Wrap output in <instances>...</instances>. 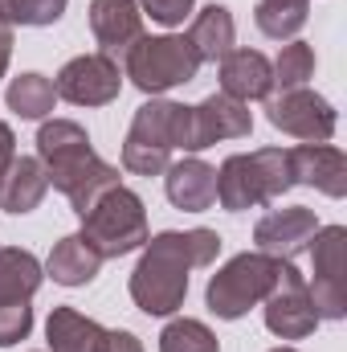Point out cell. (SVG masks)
I'll list each match as a JSON object with an SVG mask.
<instances>
[{"label": "cell", "instance_id": "cell-34", "mask_svg": "<svg viewBox=\"0 0 347 352\" xmlns=\"http://www.w3.org/2000/svg\"><path fill=\"white\" fill-rule=\"evenodd\" d=\"M8 62H12V25L0 21V78L8 74Z\"/></svg>", "mask_w": 347, "mask_h": 352}, {"label": "cell", "instance_id": "cell-15", "mask_svg": "<svg viewBox=\"0 0 347 352\" xmlns=\"http://www.w3.org/2000/svg\"><path fill=\"white\" fill-rule=\"evenodd\" d=\"M90 33L106 58H127V50L143 37V12L135 0H90Z\"/></svg>", "mask_w": 347, "mask_h": 352}, {"label": "cell", "instance_id": "cell-7", "mask_svg": "<svg viewBox=\"0 0 347 352\" xmlns=\"http://www.w3.org/2000/svg\"><path fill=\"white\" fill-rule=\"evenodd\" d=\"M37 160L45 164L49 188H58L66 197L74 188V180L98 160V152H94L82 123H74V119H41V127H37Z\"/></svg>", "mask_w": 347, "mask_h": 352}, {"label": "cell", "instance_id": "cell-24", "mask_svg": "<svg viewBox=\"0 0 347 352\" xmlns=\"http://www.w3.org/2000/svg\"><path fill=\"white\" fill-rule=\"evenodd\" d=\"M311 16V0H258L254 21L270 41H294Z\"/></svg>", "mask_w": 347, "mask_h": 352}, {"label": "cell", "instance_id": "cell-16", "mask_svg": "<svg viewBox=\"0 0 347 352\" xmlns=\"http://www.w3.org/2000/svg\"><path fill=\"white\" fill-rule=\"evenodd\" d=\"M164 192L176 209L184 213H204L217 205V168L204 164L200 156H184L164 168Z\"/></svg>", "mask_w": 347, "mask_h": 352}, {"label": "cell", "instance_id": "cell-6", "mask_svg": "<svg viewBox=\"0 0 347 352\" xmlns=\"http://www.w3.org/2000/svg\"><path fill=\"white\" fill-rule=\"evenodd\" d=\"M307 295L319 320H347V226H319L311 238Z\"/></svg>", "mask_w": 347, "mask_h": 352}, {"label": "cell", "instance_id": "cell-30", "mask_svg": "<svg viewBox=\"0 0 347 352\" xmlns=\"http://www.w3.org/2000/svg\"><path fill=\"white\" fill-rule=\"evenodd\" d=\"M29 332H33V307H29V299L0 303V349H12V344L29 340Z\"/></svg>", "mask_w": 347, "mask_h": 352}, {"label": "cell", "instance_id": "cell-5", "mask_svg": "<svg viewBox=\"0 0 347 352\" xmlns=\"http://www.w3.org/2000/svg\"><path fill=\"white\" fill-rule=\"evenodd\" d=\"M200 58L192 50V41L184 33H160V37H139L127 58H123V78H131V87L160 98L176 87H188L200 74Z\"/></svg>", "mask_w": 347, "mask_h": 352}, {"label": "cell", "instance_id": "cell-21", "mask_svg": "<svg viewBox=\"0 0 347 352\" xmlns=\"http://www.w3.org/2000/svg\"><path fill=\"white\" fill-rule=\"evenodd\" d=\"M98 270H102V258L90 250L78 234L53 242V250H49V258H45V274H49L58 287H86V283L98 278Z\"/></svg>", "mask_w": 347, "mask_h": 352}, {"label": "cell", "instance_id": "cell-11", "mask_svg": "<svg viewBox=\"0 0 347 352\" xmlns=\"http://www.w3.org/2000/svg\"><path fill=\"white\" fill-rule=\"evenodd\" d=\"M250 131H254L250 102H237V98L217 90L192 107V156L221 144V140H250Z\"/></svg>", "mask_w": 347, "mask_h": 352}, {"label": "cell", "instance_id": "cell-14", "mask_svg": "<svg viewBox=\"0 0 347 352\" xmlns=\"http://www.w3.org/2000/svg\"><path fill=\"white\" fill-rule=\"evenodd\" d=\"M286 156H290L294 184L319 188L331 201L347 197V156L335 144H298V148H286Z\"/></svg>", "mask_w": 347, "mask_h": 352}, {"label": "cell", "instance_id": "cell-28", "mask_svg": "<svg viewBox=\"0 0 347 352\" xmlns=\"http://www.w3.org/2000/svg\"><path fill=\"white\" fill-rule=\"evenodd\" d=\"M66 4L70 0H0V21H8L12 29H45L66 16Z\"/></svg>", "mask_w": 347, "mask_h": 352}, {"label": "cell", "instance_id": "cell-13", "mask_svg": "<svg viewBox=\"0 0 347 352\" xmlns=\"http://www.w3.org/2000/svg\"><path fill=\"white\" fill-rule=\"evenodd\" d=\"M315 234H319V217H315V209H307V205L274 209V213H265L258 226H254V242H258L261 254L286 258V263H294V258L311 246Z\"/></svg>", "mask_w": 347, "mask_h": 352}, {"label": "cell", "instance_id": "cell-1", "mask_svg": "<svg viewBox=\"0 0 347 352\" xmlns=\"http://www.w3.org/2000/svg\"><path fill=\"white\" fill-rule=\"evenodd\" d=\"M221 254L217 230H164L143 242L139 263L131 270V303L143 316H176L188 299V278L200 266H213Z\"/></svg>", "mask_w": 347, "mask_h": 352}, {"label": "cell", "instance_id": "cell-2", "mask_svg": "<svg viewBox=\"0 0 347 352\" xmlns=\"http://www.w3.org/2000/svg\"><path fill=\"white\" fill-rule=\"evenodd\" d=\"M290 188H294V176H290L286 148L237 152V156H225V164L217 168V201L229 213L270 205V201L286 197Z\"/></svg>", "mask_w": 347, "mask_h": 352}, {"label": "cell", "instance_id": "cell-4", "mask_svg": "<svg viewBox=\"0 0 347 352\" xmlns=\"http://www.w3.org/2000/svg\"><path fill=\"white\" fill-rule=\"evenodd\" d=\"M286 270V258H270L261 250H246V254H233L229 263L221 266L208 287H204V303L217 320H241L250 316L258 303H265V295L278 287Z\"/></svg>", "mask_w": 347, "mask_h": 352}, {"label": "cell", "instance_id": "cell-31", "mask_svg": "<svg viewBox=\"0 0 347 352\" xmlns=\"http://www.w3.org/2000/svg\"><path fill=\"white\" fill-rule=\"evenodd\" d=\"M192 8H196V0H139V12L152 16V21L164 25V29L184 25V21L192 16Z\"/></svg>", "mask_w": 347, "mask_h": 352}, {"label": "cell", "instance_id": "cell-8", "mask_svg": "<svg viewBox=\"0 0 347 352\" xmlns=\"http://www.w3.org/2000/svg\"><path fill=\"white\" fill-rule=\"evenodd\" d=\"M265 119H270V127H278L282 135H294L302 144H331V135L339 127L335 107L311 87L270 94L265 98Z\"/></svg>", "mask_w": 347, "mask_h": 352}, {"label": "cell", "instance_id": "cell-3", "mask_svg": "<svg viewBox=\"0 0 347 352\" xmlns=\"http://www.w3.org/2000/svg\"><path fill=\"white\" fill-rule=\"evenodd\" d=\"M78 238L86 242L102 263H106V258H123V254L143 250V242L152 238L143 197L131 192L127 184L110 188L106 197L94 201V209L82 213V230H78Z\"/></svg>", "mask_w": 347, "mask_h": 352}, {"label": "cell", "instance_id": "cell-18", "mask_svg": "<svg viewBox=\"0 0 347 352\" xmlns=\"http://www.w3.org/2000/svg\"><path fill=\"white\" fill-rule=\"evenodd\" d=\"M45 340L49 352H106L110 332L78 307H53L45 320Z\"/></svg>", "mask_w": 347, "mask_h": 352}, {"label": "cell", "instance_id": "cell-33", "mask_svg": "<svg viewBox=\"0 0 347 352\" xmlns=\"http://www.w3.org/2000/svg\"><path fill=\"white\" fill-rule=\"evenodd\" d=\"M106 352H143V344H139V336H135V332L115 328V332H110V344H106Z\"/></svg>", "mask_w": 347, "mask_h": 352}, {"label": "cell", "instance_id": "cell-17", "mask_svg": "<svg viewBox=\"0 0 347 352\" xmlns=\"http://www.w3.org/2000/svg\"><path fill=\"white\" fill-rule=\"evenodd\" d=\"M221 94L237 102H265L274 94V70L261 50H229L221 58Z\"/></svg>", "mask_w": 347, "mask_h": 352}, {"label": "cell", "instance_id": "cell-32", "mask_svg": "<svg viewBox=\"0 0 347 352\" xmlns=\"http://www.w3.org/2000/svg\"><path fill=\"white\" fill-rule=\"evenodd\" d=\"M12 160H16V135H12V127L0 119V180H4V173H8Z\"/></svg>", "mask_w": 347, "mask_h": 352}, {"label": "cell", "instance_id": "cell-27", "mask_svg": "<svg viewBox=\"0 0 347 352\" xmlns=\"http://www.w3.org/2000/svg\"><path fill=\"white\" fill-rule=\"evenodd\" d=\"M119 184H123V180H119V168H115V164H106V160L98 156L86 173L74 180V188L66 192V201H70V209L82 217L86 209H94V201H98V197H106V192H110V188H119Z\"/></svg>", "mask_w": 347, "mask_h": 352}, {"label": "cell", "instance_id": "cell-25", "mask_svg": "<svg viewBox=\"0 0 347 352\" xmlns=\"http://www.w3.org/2000/svg\"><path fill=\"white\" fill-rule=\"evenodd\" d=\"M270 70H274V90L307 87V82L315 78V45H307L302 37L286 41V45L278 50V58L270 62Z\"/></svg>", "mask_w": 347, "mask_h": 352}, {"label": "cell", "instance_id": "cell-29", "mask_svg": "<svg viewBox=\"0 0 347 352\" xmlns=\"http://www.w3.org/2000/svg\"><path fill=\"white\" fill-rule=\"evenodd\" d=\"M172 164V152L168 148H156V144H139V140H123V168L131 176H164V168Z\"/></svg>", "mask_w": 347, "mask_h": 352}, {"label": "cell", "instance_id": "cell-23", "mask_svg": "<svg viewBox=\"0 0 347 352\" xmlns=\"http://www.w3.org/2000/svg\"><path fill=\"white\" fill-rule=\"evenodd\" d=\"M4 102H8V111L16 119H49L53 107H58V90H53V82L45 74L29 70V74H21V78L8 82Z\"/></svg>", "mask_w": 347, "mask_h": 352}, {"label": "cell", "instance_id": "cell-9", "mask_svg": "<svg viewBox=\"0 0 347 352\" xmlns=\"http://www.w3.org/2000/svg\"><path fill=\"white\" fill-rule=\"evenodd\" d=\"M53 90L70 107H106L123 90V70L106 54H78L58 70Z\"/></svg>", "mask_w": 347, "mask_h": 352}, {"label": "cell", "instance_id": "cell-19", "mask_svg": "<svg viewBox=\"0 0 347 352\" xmlns=\"http://www.w3.org/2000/svg\"><path fill=\"white\" fill-rule=\"evenodd\" d=\"M49 192V176L37 156H16L0 180V209L4 213H33Z\"/></svg>", "mask_w": 347, "mask_h": 352}, {"label": "cell", "instance_id": "cell-22", "mask_svg": "<svg viewBox=\"0 0 347 352\" xmlns=\"http://www.w3.org/2000/svg\"><path fill=\"white\" fill-rule=\"evenodd\" d=\"M45 283V266L21 246H0V303L33 299Z\"/></svg>", "mask_w": 347, "mask_h": 352}, {"label": "cell", "instance_id": "cell-26", "mask_svg": "<svg viewBox=\"0 0 347 352\" xmlns=\"http://www.w3.org/2000/svg\"><path fill=\"white\" fill-rule=\"evenodd\" d=\"M160 352H221V340L213 336V328L204 320L176 316L160 332Z\"/></svg>", "mask_w": 347, "mask_h": 352}, {"label": "cell", "instance_id": "cell-35", "mask_svg": "<svg viewBox=\"0 0 347 352\" xmlns=\"http://www.w3.org/2000/svg\"><path fill=\"white\" fill-rule=\"evenodd\" d=\"M270 352H298V349H290V344H278V349H270Z\"/></svg>", "mask_w": 347, "mask_h": 352}, {"label": "cell", "instance_id": "cell-12", "mask_svg": "<svg viewBox=\"0 0 347 352\" xmlns=\"http://www.w3.org/2000/svg\"><path fill=\"white\" fill-rule=\"evenodd\" d=\"M127 135L139 140V144H156V148L192 156V107L172 102V98H147L135 111Z\"/></svg>", "mask_w": 347, "mask_h": 352}, {"label": "cell", "instance_id": "cell-10", "mask_svg": "<svg viewBox=\"0 0 347 352\" xmlns=\"http://www.w3.org/2000/svg\"><path fill=\"white\" fill-rule=\"evenodd\" d=\"M261 316H265V328H270L278 340H307V336L323 324V320L315 316V307H311L307 274H302L294 263H286L282 278H278V287L265 295Z\"/></svg>", "mask_w": 347, "mask_h": 352}, {"label": "cell", "instance_id": "cell-20", "mask_svg": "<svg viewBox=\"0 0 347 352\" xmlns=\"http://www.w3.org/2000/svg\"><path fill=\"white\" fill-rule=\"evenodd\" d=\"M196 50L200 62H221L233 45H237V25H233V12L225 4H204L196 16H192V29L184 33Z\"/></svg>", "mask_w": 347, "mask_h": 352}]
</instances>
